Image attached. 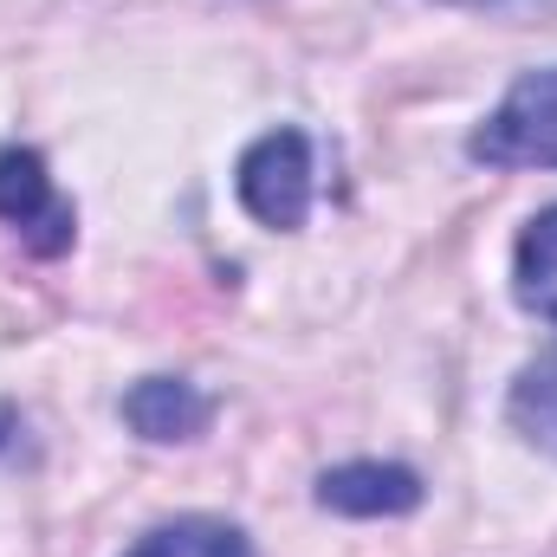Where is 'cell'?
Returning <instances> with one entry per match:
<instances>
[{
  "label": "cell",
  "mask_w": 557,
  "mask_h": 557,
  "mask_svg": "<svg viewBox=\"0 0 557 557\" xmlns=\"http://www.w3.org/2000/svg\"><path fill=\"white\" fill-rule=\"evenodd\" d=\"M13 441H20V409H13V403H0V454H7Z\"/></svg>",
  "instance_id": "30bf717a"
},
{
  "label": "cell",
  "mask_w": 557,
  "mask_h": 557,
  "mask_svg": "<svg viewBox=\"0 0 557 557\" xmlns=\"http://www.w3.org/2000/svg\"><path fill=\"white\" fill-rule=\"evenodd\" d=\"M234 188H240V208L273 227V234H298L305 214H311V137L305 131H267L240 149V169H234Z\"/></svg>",
  "instance_id": "6da1fadb"
},
{
  "label": "cell",
  "mask_w": 557,
  "mask_h": 557,
  "mask_svg": "<svg viewBox=\"0 0 557 557\" xmlns=\"http://www.w3.org/2000/svg\"><path fill=\"white\" fill-rule=\"evenodd\" d=\"M506 421L525 447L552 454L557 460V344L539 350L519 376H512V396H506Z\"/></svg>",
  "instance_id": "52a82bcc"
},
{
  "label": "cell",
  "mask_w": 557,
  "mask_h": 557,
  "mask_svg": "<svg viewBox=\"0 0 557 557\" xmlns=\"http://www.w3.org/2000/svg\"><path fill=\"white\" fill-rule=\"evenodd\" d=\"M124 421L137 441H156V447L201 441L214 428V396L195 389L188 376H143L124 389Z\"/></svg>",
  "instance_id": "5b68a950"
},
{
  "label": "cell",
  "mask_w": 557,
  "mask_h": 557,
  "mask_svg": "<svg viewBox=\"0 0 557 557\" xmlns=\"http://www.w3.org/2000/svg\"><path fill=\"white\" fill-rule=\"evenodd\" d=\"M311 499L324 512H337V519H403V512H416L428 499V486L403 460H344V467L318 473Z\"/></svg>",
  "instance_id": "277c9868"
},
{
  "label": "cell",
  "mask_w": 557,
  "mask_h": 557,
  "mask_svg": "<svg viewBox=\"0 0 557 557\" xmlns=\"http://www.w3.org/2000/svg\"><path fill=\"white\" fill-rule=\"evenodd\" d=\"M473 7H493V13H557V0H473Z\"/></svg>",
  "instance_id": "9c48e42d"
},
{
  "label": "cell",
  "mask_w": 557,
  "mask_h": 557,
  "mask_svg": "<svg viewBox=\"0 0 557 557\" xmlns=\"http://www.w3.org/2000/svg\"><path fill=\"white\" fill-rule=\"evenodd\" d=\"M124 557H253V545H247L240 525L208 519V512H188V519H169V525L143 532Z\"/></svg>",
  "instance_id": "ba28073f"
},
{
  "label": "cell",
  "mask_w": 557,
  "mask_h": 557,
  "mask_svg": "<svg viewBox=\"0 0 557 557\" xmlns=\"http://www.w3.org/2000/svg\"><path fill=\"white\" fill-rule=\"evenodd\" d=\"M467 156L486 169H557V65L525 72L467 137Z\"/></svg>",
  "instance_id": "7a4b0ae2"
},
{
  "label": "cell",
  "mask_w": 557,
  "mask_h": 557,
  "mask_svg": "<svg viewBox=\"0 0 557 557\" xmlns=\"http://www.w3.org/2000/svg\"><path fill=\"white\" fill-rule=\"evenodd\" d=\"M0 221L20 234V247L26 253H39V260H59V253H72V240H78V208L59 195V182H52V169H46V156L39 149H0Z\"/></svg>",
  "instance_id": "3957f363"
},
{
  "label": "cell",
  "mask_w": 557,
  "mask_h": 557,
  "mask_svg": "<svg viewBox=\"0 0 557 557\" xmlns=\"http://www.w3.org/2000/svg\"><path fill=\"white\" fill-rule=\"evenodd\" d=\"M512 298L532 318L557 324V208L532 214L525 234H519V247H512Z\"/></svg>",
  "instance_id": "8992f818"
}]
</instances>
